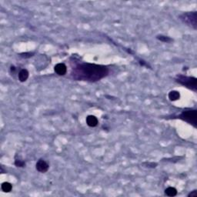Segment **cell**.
I'll use <instances>...</instances> for the list:
<instances>
[{
    "label": "cell",
    "instance_id": "10",
    "mask_svg": "<svg viewBox=\"0 0 197 197\" xmlns=\"http://www.w3.org/2000/svg\"><path fill=\"white\" fill-rule=\"evenodd\" d=\"M177 193H178V192H177V189H176L175 187H168V188H166L165 189V194L167 196H170V197H172V196H176V195H177Z\"/></svg>",
    "mask_w": 197,
    "mask_h": 197
},
{
    "label": "cell",
    "instance_id": "1",
    "mask_svg": "<svg viewBox=\"0 0 197 197\" xmlns=\"http://www.w3.org/2000/svg\"><path fill=\"white\" fill-rule=\"evenodd\" d=\"M109 72V69L106 66L83 62L72 67L71 76L76 81L95 83L107 76Z\"/></svg>",
    "mask_w": 197,
    "mask_h": 197
},
{
    "label": "cell",
    "instance_id": "15",
    "mask_svg": "<svg viewBox=\"0 0 197 197\" xmlns=\"http://www.w3.org/2000/svg\"><path fill=\"white\" fill-rule=\"evenodd\" d=\"M33 55H34V53H23L20 54V56L24 59H29L33 56Z\"/></svg>",
    "mask_w": 197,
    "mask_h": 197
},
{
    "label": "cell",
    "instance_id": "12",
    "mask_svg": "<svg viewBox=\"0 0 197 197\" xmlns=\"http://www.w3.org/2000/svg\"><path fill=\"white\" fill-rule=\"evenodd\" d=\"M156 39H158V40L162 42V43H171V42L173 41V39L170 38V37L166 36H163V35H158V36H156Z\"/></svg>",
    "mask_w": 197,
    "mask_h": 197
},
{
    "label": "cell",
    "instance_id": "14",
    "mask_svg": "<svg viewBox=\"0 0 197 197\" xmlns=\"http://www.w3.org/2000/svg\"><path fill=\"white\" fill-rule=\"evenodd\" d=\"M142 165H145V167L152 168V169H153V168L156 167L158 164H157L156 163H149H149H147V162H146V163H142Z\"/></svg>",
    "mask_w": 197,
    "mask_h": 197
},
{
    "label": "cell",
    "instance_id": "7",
    "mask_svg": "<svg viewBox=\"0 0 197 197\" xmlns=\"http://www.w3.org/2000/svg\"><path fill=\"white\" fill-rule=\"evenodd\" d=\"M86 122L88 126L91 128H94L95 126H97L99 124V120L95 116L93 115H89L87 116L86 119Z\"/></svg>",
    "mask_w": 197,
    "mask_h": 197
},
{
    "label": "cell",
    "instance_id": "11",
    "mask_svg": "<svg viewBox=\"0 0 197 197\" xmlns=\"http://www.w3.org/2000/svg\"><path fill=\"white\" fill-rule=\"evenodd\" d=\"M1 189L4 193H9L13 189V185L9 182H4L2 183Z\"/></svg>",
    "mask_w": 197,
    "mask_h": 197
},
{
    "label": "cell",
    "instance_id": "16",
    "mask_svg": "<svg viewBox=\"0 0 197 197\" xmlns=\"http://www.w3.org/2000/svg\"><path fill=\"white\" fill-rule=\"evenodd\" d=\"M187 196H188V197H197V190H196V189H195V190H193V191H192V192H190V193H189Z\"/></svg>",
    "mask_w": 197,
    "mask_h": 197
},
{
    "label": "cell",
    "instance_id": "2",
    "mask_svg": "<svg viewBox=\"0 0 197 197\" xmlns=\"http://www.w3.org/2000/svg\"><path fill=\"white\" fill-rule=\"evenodd\" d=\"M176 82L187 89H191L194 92L197 91V79L196 77L178 75L176 77Z\"/></svg>",
    "mask_w": 197,
    "mask_h": 197
},
{
    "label": "cell",
    "instance_id": "17",
    "mask_svg": "<svg viewBox=\"0 0 197 197\" xmlns=\"http://www.w3.org/2000/svg\"><path fill=\"white\" fill-rule=\"evenodd\" d=\"M15 70H16V68H15V66H10V72L12 73H14L15 72Z\"/></svg>",
    "mask_w": 197,
    "mask_h": 197
},
{
    "label": "cell",
    "instance_id": "3",
    "mask_svg": "<svg viewBox=\"0 0 197 197\" xmlns=\"http://www.w3.org/2000/svg\"><path fill=\"white\" fill-rule=\"evenodd\" d=\"M181 120L192 125L194 128L197 126V110L196 109H186L183 110L176 117Z\"/></svg>",
    "mask_w": 197,
    "mask_h": 197
},
{
    "label": "cell",
    "instance_id": "8",
    "mask_svg": "<svg viewBox=\"0 0 197 197\" xmlns=\"http://www.w3.org/2000/svg\"><path fill=\"white\" fill-rule=\"evenodd\" d=\"M29 76V72L26 69H22L19 71V74H18V79H19V82L21 83H25Z\"/></svg>",
    "mask_w": 197,
    "mask_h": 197
},
{
    "label": "cell",
    "instance_id": "13",
    "mask_svg": "<svg viewBox=\"0 0 197 197\" xmlns=\"http://www.w3.org/2000/svg\"><path fill=\"white\" fill-rule=\"evenodd\" d=\"M15 163V166H17V167L19 168H23L26 166V162L21 159H17V158H15V163Z\"/></svg>",
    "mask_w": 197,
    "mask_h": 197
},
{
    "label": "cell",
    "instance_id": "4",
    "mask_svg": "<svg viewBox=\"0 0 197 197\" xmlns=\"http://www.w3.org/2000/svg\"><path fill=\"white\" fill-rule=\"evenodd\" d=\"M179 18L187 26H191L194 29H197V13L196 11L182 13L179 16Z\"/></svg>",
    "mask_w": 197,
    "mask_h": 197
},
{
    "label": "cell",
    "instance_id": "5",
    "mask_svg": "<svg viewBox=\"0 0 197 197\" xmlns=\"http://www.w3.org/2000/svg\"><path fill=\"white\" fill-rule=\"evenodd\" d=\"M36 169L41 173H45L49 170V165L43 159H39L36 164Z\"/></svg>",
    "mask_w": 197,
    "mask_h": 197
},
{
    "label": "cell",
    "instance_id": "9",
    "mask_svg": "<svg viewBox=\"0 0 197 197\" xmlns=\"http://www.w3.org/2000/svg\"><path fill=\"white\" fill-rule=\"evenodd\" d=\"M168 97L170 101H176L180 99V93L179 91L176 90H172L168 94Z\"/></svg>",
    "mask_w": 197,
    "mask_h": 197
},
{
    "label": "cell",
    "instance_id": "18",
    "mask_svg": "<svg viewBox=\"0 0 197 197\" xmlns=\"http://www.w3.org/2000/svg\"><path fill=\"white\" fill-rule=\"evenodd\" d=\"M140 64L141 65V66H147L146 62H145L143 60H140Z\"/></svg>",
    "mask_w": 197,
    "mask_h": 197
},
{
    "label": "cell",
    "instance_id": "6",
    "mask_svg": "<svg viewBox=\"0 0 197 197\" xmlns=\"http://www.w3.org/2000/svg\"><path fill=\"white\" fill-rule=\"evenodd\" d=\"M54 71L58 76H65L67 72V66L64 63H58L54 66Z\"/></svg>",
    "mask_w": 197,
    "mask_h": 197
}]
</instances>
